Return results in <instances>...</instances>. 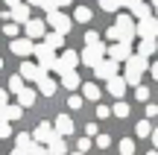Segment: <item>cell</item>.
<instances>
[{"instance_id":"obj_51","label":"cell","mask_w":158,"mask_h":155,"mask_svg":"<svg viewBox=\"0 0 158 155\" xmlns=\"http://www.w3.org/2000/svg\"><path fill=\"white\" fill-rule=\"evenodd\" d=\"M152 9H155V18H158V0H152Z\"/></svg>"},{"instance_id":"obj_20","label":"cell","mask_w":158,"mask_h":155,"mask_svg":"<svg viewBox=\"0 0 158 155\" xmlns=\"http://www.w3.org/2000/svg\"><path fill=\"white\" fill-rule=\"evenodd\" d=\"M21 117V105H6V108H0V120L3 123H12Z\"/></svg>"},{"instance_id":"obj_8","label":"cell","mask_w":158,"mask_h":155,"mask_svg":"<svg viewBox=\"0 0 158 155\" xmlns=\"http://www.w3.org/2000/svg\"><path fill=\"white\" fill-rule=\"evenodd\" d=\"M108 59L111 62H129L132 59V44H126V41H117V44H111L108 47Z\"/></svg>"},{"instance_id":"obj_4","label":"cell","mask_w":158,"mask_h":155,"mask_svg":"<svg viewBox=\"0 0 158 155\" xmlns=\"http://www.w3.org/2000/svg\"><path fill=\"white\" fill-rule=\"evenodd\" d=\"M106 53H108V47H106V44L100 41V44H94V47H85V53H82L79 59H82V64H88V67L94 70L97 64L102 62V56H106Z\"/></svg>"},{"instance_id":"obj_9","label":"cell","mask_w":158,"mask_h":155,"mask_svg":"<svg viewBox=\"0 0 158 155\" xmlns=\"http://www.w3.org/2000/svg\"><path fill=\"white\" fill-rule=\"evenodd\" d=\"M94 76L97 79H114V76H117V62H111V59H102L100 64H97L94 67Z\"/></svg>"},{"instance_id":"obj_32","label":"cell","mask_w":158,"mask_h":155,"mask_svg":"<svg viewBox=\"0 0 158 155\" xmlns=\"http://www.w3.org/2000/svg\"><path fill=\"white\" fill-rule=\"evenodd\" d=\"M100 6H102L106 12H117L120 6H123V0H100Z\"/></svg>"},{"instance_id":"obj_34","label":"cell","mask_w":158,"mask_h":155,"mask_svg":"<svg viewBox=\"0 0 158 155\" xmlns=\"http://www.w3.org/2000/svg\"><path fill=\"white\" fill-rule=\"evenodd\" d=\"M94 44H100V35H97L94 29H88V32H85V47H94Z\"/></svg>"},{"instance_id":"obj_10","label":"cell","mask_w":158,"mask_h":155,"mask_svg":"<svg viewBox=\"0 0 158 155\" xmlns=\"http://www.w3.org/2000/svg\"><path fill=\"white\" fill-rule=\"evenodd\" d=\"M9 50L15 53V56L23 59V56H32V53H35V44H32L29 38H15V41L9 44Z\"/></svg>"},{"instance_id":"obj_43","label":"cell","mask_w":158,"mask_h":155,"mask_svg":"<svg viewBox=\"0 0 158 155\" xmlns=\"http://www.w3.org/2000/svg\"><path fill=\"white\" fill-rule=\"evenodd\" d=\"M32 155H53V152L47 149V146H41V144H38V146H35V152H32Z\"/></svg>"},{"instance_id":"obj_54","label":"cell","mask_w":158,"mask_h":155,"mask_svg":"<svg viewBox=\"0 0 158 155\" xmlns=\"http://www.w3.org/2000/svg\"><path fill=\"white\" fill-rule=\"evenodd\" d=\"M0 70H3V59H0Z\"/></svg>"},{"instance_id":"obj_39","label":"cell","mask_w":158,"mask_h":155,"mask_svg":"<svg viewBox=\"0 0 158 155\" xmlns=\"http://www.w3.org/2000/svg\"><path fill=\"white\" fill-rule=\"evenodd\" d=\"M106 38H111L114 44H117V41H120V32H117V27H108V29H106Z\"/></svg>"},{"instance_id":"obj_5","label":"cell","mask_w":158,"mask_h":155,"mask_svg":"<svg viewBox=\"0 0 158 155\" xmlns=\"http://www.w3.org/2000/svg\"><path fill=\"white\" fill-rule=\"evenodd\" d=\"M47 23L53 27V32H62V35H68V32H70V27H73V23H70V18L64 15L62 9L50 12V15H47Z\"/></svg>"},{"instance_id":"obj_13","label":"cell","mask_w":158,"mask_h":155,"mask_svg":"<svg viewBox=\"0 0 158 155\" xmlns=\"http://www.w3.org/2000/svg\"><path fill=\"white\" fill-rule=\"evenodd\" d=\"M21 76H23V82H27V79L29 82H38L44 73H41V67L35 62H21Z\"/></svg>"},{"instance_id":"obj_27","label":"cell","mask_w":158,"mask_h":155,"mask_svg":"<svg viewBox=\"0 0 158 155\" xmlns=\"http://www.w3.org/2000/svg\"><path fill=\"white\" fill-rule=\"evenodd\" d=\"M47 149H50L53 155H68V144H64V138H56L50 146H47Z\"/></svg>"},{"instance_id":"obj_18","label":"cell","mask_w":158,"mask_h":155,"mask_svg":"<svg viewBox=\"0 0 158 155\" xmlns=\"http://www.w3.org/2000/svg\"><path fill=\"white\" fill-rule=\"evenodd\" d=\"M56 85H59V82H56V79H50L47 73L38 79V91L44 94V97H53V94H56Z\"/></svg>"},{"instance_id":"obj_53","label":"cell","mask_w":158,"mask_h":155,"mask_svg":"<svg viewBox=\"0 0 158 155\" xmlns=\"http://www.w3.org/2000/svg\"><path fill=\"white\" fill-rule=\"evenodd\" d=\"M147 155H158V152H155V149H152V152H147Z\"/></svg>"},{"instance_id":"obj_11","label":"cell","mask_w":158,"mask_h":155,"mask_svg":"<svg viewBox=\"0 0 158 155\" xmlns=\"http://www.w3.org/2000/svg\"><path fill=\"white\" fill-rule=\"evenodd\" d=\"M138 35H141V38H155V35H158V18L138 21Z\"/></svg>"},{"instance_id":"obj_47","label":"cell","mask_w":158,"mask_h":155,"mask_svg":"<svg viewBox=\"0 0 158 155\" xmlns=\"http://www.w3.org/2000/svg\"><path fill=\"white\" fill-rule=\"evenodd\" d=\"M158 114V105H147V117H155Z\"/></svg>"},{"instance_id":"obj_26","label":"cell","mask_w":158,"mask_h":155,"mask_svg":"<svg viewBox=\"0 0 158 155\" xmlns=\"http://www.w3.org/2000/svg\"><path fill=\"white\" fill-rule=\"evenodd\" d=\"M132 15H135L138 21H147V18H152V6L141 3V6H135V9H132Z\"/></svg>"},{"instance_id":"obj_28","label":"cell","mask_w":158,"mask_h":155,"mask_svg":"<svg viewBox=\"0 0 158 155\" xmlns=\"http://www.w3.org/2000/svg\"><path fill=\"white\" fill-rule=\"evenodd\" d=\"M73 21H79V23H88V21H91V9H88V6H76Z\"/></svg>"},{"instance_id":"obj_25","label":"cell","mask_w":158,"mask_h":155,"mask_svg":"<svg viewBox=\"0 0 158 155\" xmlns=\"http://www.w3.org/2000/svg\"><path fill=\"white\" fill-rule=\"evenodd\" d=\"M23 88H27V85H23V76H21V73H15V76L9 79V94H15V97H18Z\"/></svg>"},{"instance_id":"obj_45","label":"cell","mask_w":158,"mask_h":155,"mask_svg":"<svg viewBox=\"0 0 158 155\" xmlns=\"http://www.w3.org/2000/svg\"><path fill=\"white\" fill-rule=\"evenodd\" d=\"M6 100H9V91H3V88H0V108H6Z\"/></svg>"},{"instance_id":"obj_21","label":"cell","mask_w":158,"mask_h":155,"mask_svg":"<svg viewBox=\"0 0 158 155\" xmlns=\"http://www.w3.org/2000/svg\"><path fill=\"white\" fill-rule=\"evenodd\" d=\"M155 38H141V44H138V56H143V59H147V56H152V53H155Z\"/></svg>"},{"instance_id":"obj_55","label":"cell","mask_w":158,"mask_h":155,"mask_svg":"<svg viewBox=\"0 0 158 155\" xmlns=\"http://www.w3.org/2000/svg\"><path fill=\"white\" fill-rule=\"evenodd\" d=\"M73 155H85V152H73Z\"/></svg>"},{"instance_id":"obj_48","label":"cell","mask_w":158,"mask_h":155,"mask_svg":"<svg viewBox=\"0 0 158 155\" xmlns=\"http://www.w3.org/2000/svg\"><path fill=\"white\" fill-rule=\"evenodd\" d=\"M149 73H152V79H158V62H155V64H149Z\"/></svg>"},{"instance_id":"obj_36","label":"cell","mask_w":158,"mask_h":155,"mask_svg":"<svg viewBox=\"0 0 158 155\" xmlns=\"http://www.w3.org/2000/svg\"><path fill=\"white\" fill-rule=\"evenodd\" d=\"M91 149V138L85 135V138H79V144H76V152H88Z\"/></svg>"},{"instance_id":"obj_12","label":"cell","mask_w":158,"mask_h":155,"mask_svg":"<svg viewBox=\"0 0 158 155\" xmlns=\"http://www.w3.org/2000/svg\"><path fill=\"white\" fill-rule=\"evenodd\" d=\"M35 146H38V144H35V138H32V135H27V132H21L15 138V149H21L23 155H32Z\"/></svg>"},{"instance_id":"obj_29","label":"cell","mask_w":158,"mask_h":155,"mask_svg":"<svg viewBox=\"0 0 158 155\" xmlns=\"http://www.w3.org/2000/svg\"><path fill=\"white\" fill-rule=\"evenodd\" d=\"M135 132H138V138H152V126H149V120H141L135 126Z\"/></svg>"},{"instance_id":"obj_44","label":"cell","mask_w":158,"mask_h":155,"mask_svg":"<svg viewBox=\"0 0 158 155\" xmlns=\"http://www.w3.org/2000/svg\"><path fill=\"white\" fill-rule=\"evenodd\" d=\"M73 3V0H53V6H56V9H64V6H70Z\"/></svg>"},{"instance_id":"obj_2","label":"cell","mask_w":158,"mask_h":155,"mask_svg":"<svg viewBox=\"0 0 158 155\" xmlns=\"http://www.w3.org/2000/svg\"><path fill=\"white\" fill-rule=\"evenodd\" d=\"M35 59H38L41 73H47V70H56V64H59L56 50H50L47 44H35Z\"/></svg>"},{"instance_id":"obj_41","label":"cell","mask_w":158,"mask_h":155,"mask_svg":"<svg viewBox=\"0 0 158 155\" xmlns=\"http://www.w3.org/2000/svg\"><path fill=\"white\" fill-rule=\"evenodd\" d=\"M9 135H12V126H9V123H3V120H0V138H9Z\"/></svg>"},{"instance_id":"obj_40","label":"cell","mask_w":158,"mask_h":155,"mask_svg":"<svg viewBox=\"0 0 158 155\" xmlns=\"http://www.w3.org/2000/svg\"><path fill=\"white\" fill-rule=\"evenodd\" d=\"M108 114H111V108H106V105H97V117H100V120H106Z\"/></svg>"},{"instance_id":"obj_23","label":"cell","mask_w":158,"mask_h":155,"mask_svg":"<svg viewBox=\"0 0 158 155\" xmlns=\"http://www.w3.org/2000/svg\"><path fill=\"white\" fill-rule=\"evenodd\" d=\"M82 97L91 100V103H97V100H100V88H97L94 82H82Z\"/></svg>"},{"instance_id":"obj_3","label":"cell","mask_w":158,"mask_h":155,"mask_svg":"<svg viewBox=\"0 0 158 155\" xmlns=\"http://www.w3.org/2000/svg\"><path fill=\"white\" fill-rule=\"evenodd\" d=\"M114 27H117V32H120V41H126V44H132V38L138 35V23L132 21V15H117Z\"/></svg>"},{"instance_id":"obj_14","label":"cell","mask_w":158,"mask_h":155,"mask_svg":"<svg viewBox=\"0 0 158 155\" xmlns=\"http://www.w3.org/2000/svg\"><path fill=\"white\" fill-rule=\"evenodd\" d=\"M53 126H56V135H59V138H68V135H73V120H70L68 114H59Z\"/></svg>"},{"instance_id":"obj_19","label":"cell","mask_w":158,"mask_h":155,"mask_svg":"<svg viewBox=\"0 0 158 155\" xmlns=\"http://www.w3.org/2000/svg\"><path fill=\"white\" fill-rule=\"evenodd\" d=\"M62 85L68 88V91H76V88H82V79H79L76 70H70V73H64V76H62Z\"/></svg>"},{"instance_id":"obj_42","label":"cell","mask_w":158,"mask_h":155,"mask_svg":"<svg viewBox=\"0 0 158 155\" xmlns=\"http://www.w3.org/2000/svg\"><path fill=\"white\" fill-rule=\"evenodd\" d=\"M85 132H88V138H97V135H100V129H97V123H88V126H85Z\"/></svg>"},{"instance_id":"obj_17","label":"cell","mask_w":158,"mask_h":155,"mask_svg":"<svg viewBox=\"0 0 158 155\" xmlns=\"http://www.w3.org/2000/svg\"><path fill=\"white\" fill-rule=\"evenodd\" d=\"M12 21H15V23H23V27H27V23L32 21V18H29V3L15 6V9H12Z\"/></svg>"},{"instance_id":"obj_30","label":"cell","mask_w":158,"mask_h":155,"mask_svg":"<svg viewBox=\"0 0 158 155\" xmlns=\"http://www.w3.org/2000/svg\"><path fill=\"white\" fill-rule=\"evenodd\" d=\"M120 155H135V141H132V138L120 141Z\"/></svg>"},{"instance_id":"obj_35","label":"cell","mask_w":158,"mask_h":155,"mask_svg":"<svg viewBox=\"0 0 158 155\" xmlns=\"http://www.w3.org/2000/svg\"><path fill=\"white\" fill-rule=\"evenodd\" d=\"M68 108H82V97H76V94H70V97H68Z\"/></svg>"},{"instance_id":"obj_16","label":"cell","mask_w":158,"mask_h":155,"mask_svg":"<svg viewBox=\"0 0 158 155\" xmlns=\"http://www.w3.org/2000/svg\"><path fill=\"white\" fill-rule=\"evenodd\" d=\"M108 94H111L114 100H120L126 94V79L123 76H114V79H108Z\"/></svg>"},{"instance_id":"obj_6","label":"cell","mask_w":158,"mask_h":155,"mask_svg":"<svg viewBox=\"0 0 158 155\" xmlns=\"http://www.w3.org/2000/svg\"><path fill=\"white\" fill-rule=\"evenodd\" d=\"M82 62L79 59V53H73V50H64L62 56H59V64H56V73H70V70H76V64Z\"/></svg>"},{"instance_id":"obj_46","label":"cell","mask_w":158,"mask_h":155,"mask_svg":"<svg viewBox=\"0 0 158 155\" xmlns=\"http://www.w3.org/2000/svg\"><path fill=\"white\" fill-rule=\"evenodd\" d=\"M143 0H123V6H129V9H135V6H141Z\"/></svg>"},{"instance_id":"obj_24","label":"cell","mask_w":158,"mask_h":155,"mask_svg":"<svg viewBox=\"0 0 158 155\" xmlns=\"http://www.w3.org/2000/svg\"><path fill=\"white\" fill-rule=\"evenodd\" d=\"M32 103H35V91H32V88H23V91L18 94V105H23V108H29Z\"/></svg>"},{"instance_id":"obj_33","label":"cell","mask_w":158,"mask_h":155,"mask_svg":"<svg viewBox=\"0 0 158 155\" xmlns=\"http://www.w3.org/2000/svg\"><path fill=\"white\" fill-rule=\"evenodd\" d=\"M135 100H138V103H147V100H149V88L138 85V88H135Z\"/></svg>"},{"instance_id":"obj_31","label":"cell","mask_w":158,"mask_h":155,"mask_svg":"<svg viewBox=\"0 0 158 155\" xmlns=\"http://www.w3.org/2000/svg\"><path fill=\"white\" fill-rule=\"evenodd\" d=\"M114 117H129V105H126L123 100H117V103H114Z\"/></svg>"},{"instance_id":"obj_50","label":"cell","mask_w":158,"mask_h":155,"mask_svg":"<svg viewBox=\"0 0 158 155\" xmlns=\"http://www.w3.org/2000/svg\"><path fill=\"white\" fill-rule=\"evenodd\" d=\"M152 144H155V149H158V129H152Z\"/></svg>"},{"instance_id":"obj_7","label":"cell","mask_w":158,"mask_h":155,"mask_svg":"<svg viewBox=\"0 0 158 155\" xmlns=\"http://www.w3.org/2000/svg\"><path fill=\"white\" fill-rule=\"evenodd\" d=\"M32 138H35V144L50 146L59 135H56V126H50V123H38V126H35V132H32Z\"/></svg>"},{"instance_id":"obj_15","label":"cell","mask_w":158,"mask_h":155,"mask_svg":"<svg viewBox=\"0 0 158 155\" xmlns=\"http://www.w3.org/2000/svg\"><path fill=\"white\" fill-rule=\"evenodd\" d=\"M44 35H47V29H44V21L32 18V21L27 23V38L32 41V38H44Z\"/></svg>"},{"instance_id":"obj_1","label":"cell","mask_w":158,"mask_h":155,"mask_svg":"<svg viewBox=\"0 0 158 155\" xmlns=\"http://www.w3.org/2000/svg\"><path fill=\"white\" fill-rule=\"evenodd\" d=\"M143 70H149V62L143 56H132L129 62H126V73H123V79H126V85H141V76H143Z\"/></svg>"},{"instance_id":"obj_49","label":"cell","mask_w":158,"mask_h":155,"mask_svg":"<svg viewBox=\"0 0 158 155\" xmlns=\"http://www.w3.org/2000/svg\"><path fill=\"white\" fill-rule=\"evenodd\" d=\"M6 6H9V9H15V6H21V0H3Z\"/></svg>"},{"instance_id":"obj_38","label":"cell","mask_w":158,"mask_h":155,"mask_svg":"<svg viewBox=\"0 0 158 155\" xmlns=\"http://www.w3.org/2000/svg\"><path fill=\"white\" fill-rule=\"evenodd\" d=\"M3 32L9 35L12 41H15V38H18V23H6V27H3Z\"/></svg>"},{"instance_id":"obj_52","label":"cell","mask_w":158,"mask_h":155,"mask_svg":"<svg viewBox=\"0 0 158 155\" xmlns=\"http://www.w3.org/2000/svg\"><path fill=\"white\" fill-rule=\"evenodd\" d=\"M12 155H23V152H21V149H12Z\"/></svg>"},{"instance_id":"obj_37","label":"cell","mask_w":158,"mask_h":155,"mask_svg":"<svg viewBox=\"0 0 158 155\" xmlns=\"http://www.w3.org/2000/svg\"><path fill=\"white\" fill-rule=\"evenodd\" d=\"M97 146H100V149H108V146H111V138H108V135H97Z\"/></svg>"},{"instance_id":"obj_22","label":"cell","mask_w":158,"mask_h":155,"mask_svg":"<svg viewBox=\"0 0 158 155\" xmlns=\"http://www.w3.org/2000/svg\"><path fill=\"white\" fill-rule=\"evenodd\" d=\"M44 44L50 47V50H59V47H64V35L62 32H47L44 35Z\"/></svg>"}]
</instances>
